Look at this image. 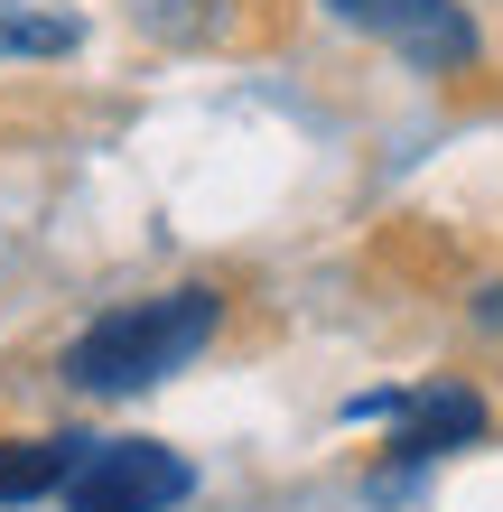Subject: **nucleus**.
Instances as JSON below:
<instances>
[{"label": "nucleus", "instance_id": "f257e3e1", "mask_svg": "<svg viewBox=\"0 0 503 512\" xmlns=\"http://www.w3.org/2000/svg\"><path fill=\"white\" fill-rule=\"evenodd\" d=\"M215 336H224V289L215 280H177V289H150V298L103 308L66 345V382L75 391H140V382L187 373Z\"/></svg>", "mask_w": 503, "mask_h": 512}, {"label": "nucleus", "instance_id": "f03ea898", "mask_svg": "<svg viewBox=\"0 0 503 512\" xmlns=\"http://www.w3.org/2000/svg\"><path fill=\"white\" fill-rule=\"evenodd\" d=\"M56 494H66V512H168L196 494V466L159 438H94V447H75Z\"/></svg>", "mask_w": 503, "mask_h": 512}, {"label": "nucleus", "instance_id": "7ed1b4c3", "mask_svg": "<svg viewBox=\"0 0 503 512\" xmlns=\"http://www.w3.org/2000/svg\"><path fill=\"white\" fill-rule=\"evenodd\" d=\"M336 19H354L364 38H382L392 56H410L420 75H466L485 56V28L466 0H327Z\"/></svg>", "mask_w": 503, "mask_h": 512}, {"label": "nucleus", "instance_id": "20e7f679", "mask_svg": "<svg viewBox=\"0 0 503 512\" xmlns=\"http://www.w3.org/2000/svg\"><path fill=\"white\" fill-rule=\"evenodd\" d=\"M485 391L476 382H420V391H401L392 401V466H429V457H448V447L466 438H485Z\"/></svg>", "mask_w": 503, "mask_h": 512}, {"label": "nucleus", "instance_id": "39448f33", "mask_svg": "<svg viewBox=\"0 0 503 512\" xmlns=\"http://www.w3.org/2000/svg\"><path fill=\"white\" fill-rule=\"evenodd\" d=\"M159 47H252L280 28V0H122Z\"/></svg>", "mask_w": 503, "mask_h": 512}, {"label": "nucleus", "instance_id": "423d86ee", "mask_svg": "<svg viewBox=\"0 0 503 512\" xmlns=\"http://www.w3.org/2000/svg\"><path fill=\"white\" fill-rule=\"evenodd\" d=\"M84 19L56 10V0H0V66H47V56H75Z\"/></svg>", "mask_w": 503, "mask_h": 512}, {"label": "nucleus", "instance_id": "0eeeda50", "mask_svg": "<svg viewBox=\"0 0 503 512\" xmlns=\"http://www.w3.org/2000/svg\"><path fill=\"white\" fill-rule=\"evenodd\" d=\"M75 447L84 438H0V503H38L66 485V466H75Z\"/></svg>", "mask_w": 503, "mask_h": 512}, {"label": "nucleus", "instance_id": "6e6552de", "mask_svg": "<svg viewBox=\"0 0 503 512\" xmlns=\"http://www.w3.org/2000/svg\"><path fill=\"white\" fill-rule=\"evenodd\" d=\"M485 317H494V326H503V289H485Z\"/></svg>", "mask_w": 503, "mask_h": 512}]
</instances>
